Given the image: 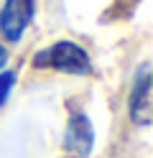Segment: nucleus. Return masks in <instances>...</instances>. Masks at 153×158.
<instances>
[{"mask_svg":"<svg viewBox=\"0 0 153 158\" xmlns=\"http://www.w3.org/2000/svg\"><path fill=\"white\" fill-rule=\"evenodd\" d=\"M33 66L38 69H56V72H66V74H89L92 61L87 51L71 41H59L54 46L44 48L33 56Z\"/></svg>","mask_w":153,"mask_h":158,"instance_id":"nucleus-1","label":"nucleus"},{"mask_svg":"<svg viewBox=\"0 0 153 158\" xmlns=\"http://www.w3.org/2000/svg\"><path fill=\"white\" fill-rule=\"evenodd\" d=\"M130 120L148 127L153 120V105H151V64H143L138 69L135 79H133V89H130Z\"/></svg>","mask_w":153,"mask_h":158,"instance_id":"nucleus-2","label":"nucleus"},{"mask_svg":"<svg viewBox=\"0 0 153 158\" xmlns=\"http://www.w3.org/2000/svg\"><path fill=\"white\" fill-rule=\"evenodd\" d=\"M33 0H5L3 13H0V33L10 44L20 41L23 31L33 21Z\"/></svg>","mask_w":153,"mask_h":158,"instance_id":"nucleus-3","label":"nucleus"},{"mask_svg":"<svg viewBox=\"0 0 153 158\" xmlns=\"http://www.w3.org/2000/svg\"><path fill=\"white\" fill-rule=\"evenodd\" d=\"M92 145H95V127H92L89 117L84 112L74 110L69 115L66 123V133H64V148L69 153H74L79 158H87L92 153Z\"/></svg>","mask_w":153,"mask_h":158,"instance_id":"nucleus-4","label":"nucleus"},{"mask_svg":"<svg viewBox=\"0 0 153 158\" xmlns=\"http://www.w3.org/2000/svg\"><path fill=\"white\" fill-rule=\"evenodd\" d=\"M13 84H15V72H3L0 74V105H5Z\"/></svg>","mask_w":153,"mask_h":158,"instance_id":"nucleus-5","label":"nucleus"},{"mask_svg":"<svg viewBox=\"0 0 153 158\" xmlns=\"http://www.w3.org/2000/svg\"><path fill=\"white\" fill-rule=\"evenodd\" d=\"M5 61H8V51H5V48H3V46H0V69H3V66H5Z\"/></svg>","mask_w":153,"mask_h":158,"instance_id":"nucleus-6","label":"nucleus"}]
</instances>
